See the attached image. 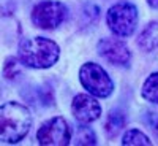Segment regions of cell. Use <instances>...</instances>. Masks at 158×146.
Wrapping results in <instances>:
<instances>
[{
	"instance_id": "cell-1",
	"label": "cell",
	"mask_w": 158,
	"mask_h": 146,
	"mask_svg": "<svg viewBox=\"0 0 158 146\" xmlns=\"http://www.w3.org/2000/svg\"><path fill=\"white\" fill-rule=\"evenodd\" d=\"M32 114L29 108L18 102H6L0 110V135L5 143H18L29 134Z\"/></svg>"
},
{
	"instance_id": "cell-2",
	"label": "cell",
	"mask_w": 158,
	"mask_h": 146,
	"mask_svg": "<svg viewBox=\"0 0 158 146\" xmlns=\"http://www.w3.org/2000/svg\"><path fill=\"white\" fill-rule=\"evenodd\" d=\"M60 56V48L56 42L44 37L27 38L19 45V62L32 69H49Z\"/></svg>"
},
{
	"instance_id": "cell-3",
	"label": "cell",
	"mask_w": 158,
	"mask_h": 146,
	"mask_svg": "<svg viewBox=\"0 0 158 146\" xmlns=\"http://www.w3.org/2000/svg\"><path fill=\"white\" fill-rule=\"evenodd\" d=\"M79 79L87 92L100 99L109 97L114 91L112 79L104 72V69L95 62H87L82 65L79 70Z\"/></svg>"
},
{
	"instance_id": "cell-4",
	"label": "cell",
	"mask_w": 158,
	"mask_h": 146,
	"mask_svg": "<svg viewBox=\"0 0 158 146\" xmlns=\"http://www.w3.org/2000/svg\"><path fill=\"white\" fill-rule=\"evenodd\" d=\"M106 21L112 33L122 38L130 37L135 33L138 25V10L133 3H128V2L115 3L114 7L109 8Z\"/></svg>"
},
{
	"instance_id": "cell-5",
	"label": "cell",
	"mask_w": 158,
	"mask_h": 146,
	"mask_svg": "<svg viewBox=\"0 0 158 146\" xmlns=\"http://www.w3.org/2000/svg\"><path fill=\"white\" fill-rule=\"evenodd\" d=\"M36 140L43 146H67L71 141V129L63 117H51L40 126Z\"/></svg>"
},
{
	"instance_id": "cell-6",
	"label": "cell",
	"mask_w": 158,
	"mask_h": 146,
	"mask_svg": "<svg viewBox=\"0 0 158 146\" xmlns=\"http://www.w3.org/2000/svg\"><path fill=\"white\" fill-rule=\"evenodd\" d=\"M67 7L56 0H44L33 7L32 22L40 29H56L67 18Z\"/></svg>"
},
{
	"instance_id": "cell-7",
	"label": "cell",
	"mask_w": 158,
	"mask_h": 146,
	"mask_svg": "<svg viewBox=\"0 0 158 146\" xmlns=\"http://www.w3.org/2000/svg\"><path fill=\"white\" fill-rule=\"evenodd\" d=\"M98 52L104 60L112 65H120V67L128 65L131 59L128 46L117 38H103L98 43Z\"/></svg>"
},
{
	"instance_id": "cell-8",
	"label": "cell",
	"mask_w": 158,
	"mask_h": 146,
	"mask_svg": "<svg viewBox=\"0 0 158 146\" xmlns=\"http://www.w3.org/2000/svg\"><path fill=\"white\" fill-rule=\"evenodd\" d=\"M71 111H73V116L81 124H90L101 116L100 103L97 102V99H94L92 95H87V94L74 95L71 102Z\"/></svg>"
},
{
	"instance_id": "cell-9",
	"label": "cell",
	"mask_w": 158,
	"mask_h": 146,
	"mask_svg": "<svg viewBox=\"0 0 158 146\" xmlns=\"http://www.w3.org/2000/svg\"><path fill=\"white\" fill-rule=\"evenodd\" d=\"M138 45L146 52H153L158 49V21L147 24V27L141 32L138 38Z\"/></svg>"
},
{
	"instance_id": "cell-10",
	"label": "cell",
	"mask_w": 158,
	"mask_h": 146,
	"mask_svg": "<svg viewBox=\"0 0 158 146\" xmlns=\"http://www.w3.org/2000/svg\"><path fill=\"white\" fill-rule=\"evenodd\" d=\"M141 94L147 102L158 105V72H153L152 75H149V78L142 84Z\"/></svg>"
},
{
	"instance_id": "cell-11",
	"label": "cell",
	"mask_w": 158,
	"mask_h": 146,
	"mask_svg": "<svg viewBox=\"0 0 158 146\" xmlns=\"http://www.w3.org/2000/svg\"><path fill=\"white\" fill-rule=\"evenodd\" d=\"M125 124V116L122 111L118 110H114V111H109V116L106 119V124H104V129H106V134L109 137H114L118 134V130H120Z\"/></svg>"
},
{
	"instance_id": "cell-12",
	"label": "cell",
	"mask_w": 158,
	"mask_h": 146,
	"mask_svg": "<svg viewBox=\"0 0 158 146\" xmlns=\"http://www.w3.org/2000/svg\"><path fill=\"white\" fill-rule=\"evenodd\" d=\"M122 144L125 146H131V144H152V141L149 140V137L146 134H142L138 129H131L128 132H125V135L122 138Z\"/></svg>"
},
{
	"instance_id": "cell-13",
	"label": "cell",
	"mask_w": 158,
	"mask_h": 146,
	"mask_svg": "<svg viewBox=\"0 0 158 146\" xmlns=\"http://www.w3.org/2000/svg\"><path fill=\"white\" fill-rule=\"evenodd\" d=\"M76 144H95L97 140H95V134L94 130L87 126H79L77 127V132H76Z\"/></svg>"
},
{
	"instance_id": "cell-14",
	"label": "cell",
	"mask_w": 158,
	"mask_h": 146,
	"mask_svg": "<svg viewBox=\"0 0 158 146\" xmlns=\"http://www.w3.org/2000/svg\"><path fill=\"white\" fill-rule=\"evenodd\" d=\"M16 69H18V64H16V59H8L5 62V67H3V73L6 78H15L16 75Z\"/></svg>"
},
{
	"instance_id": "cell-15",
	"label": "cell",
	"mask_w": 158,
	"mask_h": 146,
	"mask_svg": "<svg viewBox=\"0 0 158 146\" xmlns=\"http://www.w3.org/2000/svg\"><path fill=\"white\" fill-rule=\"evenodd\" d=\"M149 119H150L152 129L158 134V111H150V113H149Z\"/></svg>"
},
{
	"instance_id": "cell-16",
	"label": "cell",
	"mask_w": 158,
	"mask_h": 146,
	"mask_svg": "<svg viewBox=\"0 0 158 146\" xmlns=\"http://www.w3.org/2000/svg\"><path fill=\"white\" fill-rule=\"evenodd\" d=\"M147 3H149L152 8H158V0H147Z\"/></svg>"
}]
</instances>
